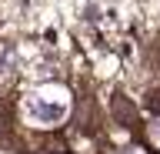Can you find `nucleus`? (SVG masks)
I'll return each instance as SVG.
<instances>
[{"label": "nucleus", "instance_id": "nucleus-1", "mask_svg": "<svg viewBox=\"0 0 160 154\" xmlns=\"http://www.w3.org/2000/svg\"><path fill=\"white\" fill-rule=\"evenodd\" d=\"M23 114H27L33 124H60L67 117V104L60 97H50V94H30L23 101Z\"/></svg>", "mask_w": 160, "mask_h": 154}]
</instances>
